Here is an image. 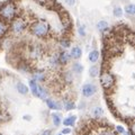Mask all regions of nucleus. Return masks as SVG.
I'll return each mask as SVG.
<instances>
[{"label":"nucleus","instance_id":"nucleus-1","mask_svg":"<svg viewBox=\"0 0 135 135\" xmlns=\"http://www.w3.org/2000/svg\"><path fill=\"white\" fill-rule=\"evenodd\" d=\"M50 31H51L50 24L44 19L37 20V22L33 23V25L31 26V33L35 37H38V38H44V37H46L49 35Z\"/></svg>","mask_w":135,"mask_h":135},{"label":"nucleus","instance_id":"nucleus-2","mask_svg":"<svg viewBox=\"0 0 135 135\" xmlns=\"http://www.w3.org/2000/svg\"><path fill=\"white\" fill-rule=\"evenodd\" d=\"M17 14V9L14 2L7 1L0 7V17L5 20H12Z\"/></svg>","mask_w":135,"mask_h":135},{"label":"nucleus","instance_id":"nucleus-3","mask_svg":"<svg viewBox=\"0 0 135 135\" xmlns=\"http://www.w3.org/2000/svg\"><path fill=\"white\" fill-rule=\"evenodd\" d=\"M100 83L105 90L112 89L113 86L115 84V78L110 72H103L100 75Z\"/></svg>","mask_w":135,"mask_h":135},{"label":"nucleus","instance_id":"nucleus-4","mask_svg":"<svg viewBox=\"0 0 135 135\" xmlns=\"http://www.w3.org/2000/svg\"><path fill=\"white\" fill-rule=\"evenodd\" d=\"M27 27V24L26 22L23 19V18H18V17H15L14 19L11 20V24H10V28L12 33L15 34H22L23 32H25V29Z\"/></svg>","mask_w":135,"mask_h":135},{"label":"nucleus","instance_id":"nucleus-5","mask_svg":"<svg viewBox=\"0 0 135 135\" xmlns=\"http://www.w3.org/2000/svg\"><path fill=\"white\" fill-rule=\"evenodd\" d=\"M81 91H82V96L83 97H86V98H90V97H92L97 92V87L92 82H89V83L83 84Z\"/></svg>","mask_w":135,"mask_h":135},{"label":"nucleus","instance_id":"nucleus-6","mask_svg":"<svg viewBox=\"0 0 135 135\" xmlns=\"http://www.w3.org/2000/svg\"><path fill=\"white\" fill-rule=\"evenodd\" d=\"M43 54V50L40 45H32L29 47V56L32 59H40Z\"/></svg>","mask_w":135,"mask_h":135},{"label":"nucleus","instance_id":"nucleus-7","mask_svg":"<svg viewBox=\"0 0 135 135\" xmlns=\"http://www.w3.org/2000/svg\"><path fill=\"white\" fill-rule=\"evenodd\" d=\"M70 53L65 52V51H62L60 52V54L57 55V60H59V64H62V65H65L68 62L70 61Z\"/></svg>","mask_w":135,"mask_h":135},{"label":"nucleus","instance_id":"nucleus-8","mask_svg":"<svg viewBox=\"0 0 135 135\" xmlns=\"http://www.w3.org/2000/svg\"><path fill=\"white\" fill-rule=\"evenodd\" d=\"M81 56H82L81 47H79V46H73V47L71 49V52H70V57L73 59V60H79Z\"/></svg>","mask_w":135,"mask_h":135},{"label":"nucleus","instance_id":"nucleus-9","mask_svg":"<svg viewBox=\"0 0 135 135\" xmlns=\"http://www.w3.org/2000/svg\"><path fill=\"white\" fill-rule=\"evenodd\" d=\"M46 79V73L44 71L36 70L35 72H33V80H35L36 82H43Z\"/></svg>","mask_w":135,"mask_h":135},{"label":"nucleus","instance_id":"nucleus-10","mask_svg":"<svg viewBox=\"0 0 135 135\" xmlns=\"http://www.w3.org/2000/svg\"><path fill=\"white\" fill-rule=\"evenodd\" d=\"M45 101H46V105H47V107H49L50 109H52V110H57V109L61 108L60 104H59L57 101H55L54 99L47 98V99H45Z\"/></svg>","mask_w":135,"mask_h":135},{"label":"nucleus","instance_id":"nucleus-11","mask_svg":"<svg viewBox=\"0 0 135 135\" xmlns=\"http://www.w3.org/2000/svg\"><path fill=\"white\" fill-rule=\"evenodd\" d=\"M16 88H17V91H18L20 95H27L29 91V88L23 82H17Z\"/></svg>","mask_w":135,"mask_h":135},{"label":"nucleus","instance_id":"nucleus-12","mask_svg":"<svg viewBox=\"0 0 135 135\" xmlns=\"http://www.w3.org/2000/svg\"><path fill=\"white\" fill-rule=\"evenodd\" d=\"M99 56H100V54H99L98 51L92 50L91 52L89 53V55H88V60H89L91 63H96L97 61L99 60Z\"/></svg>","mask_w":135,"mask_h":135},{"label":"nucleus","instance_id":"nucleus-13","mask_svg":"<svg viewBox=\"0 0 135 135\" xmlns=\"http://www.w3.org/2000/svg\"><path fill=\"white\" fill-rule=\"evenodd\" d=\"M124 12H126V15H128V16H134L135 15V6H134V3H127L125 7H124V9H123Z\"/></svg>","mask_w":135,"mask_h":135},{"label":"nucleus","instance_id":"nucleus-14","mask_svg":"<svg viewBox=\"0 0 135 135\" xmlns=\"http://www.w3.org/2000/svg\"><path fill=\"white\" fill-rule=\"evenodd\" d=\"M37 97L41 98V99H43V100L49 98V92L46 91L42 86H40V84H38V90H37Z\"/></svg>","mask_w":135,"mask_h":135},{"label":"nucleus","instance_id":"nucleus-15","mask_svg":"<svg viewBox=\"0 0 135 135\" xmlns=\"http://www.w3.org/2000/svg\"><path fill=\"white\" fill-rule=\"evenodd\" d=\"M29 88H31V91L32 94L37 97V90H38V83H37L35 80H29Z\"/></svg>","mask_w":135,"mask_h":135},{"label":"nucleus","instance_id":"nucleus-16","mask_svg":"<svg viewBox=\"0 0 135 135\" xmlns=\"http://www.w3.org/2000/svg\"><path fill=\"white\" fill-rule=\"evenodd\" d=\"M97 29H98L99 32L108 31V23L106 22V20H99V22L97 23Z\"/></svg>","mask_w":135,"mask_h":135},{"label":"nucleus","instance_id":"nucleus-17","mask_svg":"<svg viewBox=\"0 0 135 135\" xmlns=\"http://www.w3.org/2000/svg\"><path fill=\"white\" fill-rule=\"evenodd\" d=\"M89 75L91 78H97L99 75V68L97 65H91L89 69Z\"/></svg>","mask_w":135,"mask_h":135},{"label":"nucleus","instance_id":"nucleus-18","mask_svg":"<svg viewBox=\"0 0 135 135\" xmlns=\"http://www.w3.org/2000/svg\"><path fill=\"white\" fill-rule=\"evenodd\" d=\"M75 119H77V117H75V116L66 117L65 119L63 120V125H64V126H73L74 123H75Z\"/></svg>","mask_w":135,"mask_h":135},{"label":"nucleus","instance_id":"nucleus-19","mask_svg":"<svg viewBox=\"0 0 135 135\" xmlns=\"http://www.w3.org/2000/svg\"><path fill=\"white\" fill-rule=\"evenodd\" d=\"M124 14V11H123V8L119 7V6H116V7H114V9H113V15L116 17V18H120L122 16H123Z\"/></svg>","mask_w":135,"mask_h":135},{"label":"nucleus","instance_id":"nucleus-20","mask_svg":"<svg viewBox=\"0 0 135 135\" xmlns=\"http://www.w3.org/2000/svg\"><path fill=\"white\" fill-rule=\"evenodd\" d=\"M72 71L75 73H82V71H83V66L81 63H79V62H75L72 64Z\"/></svg>","mask_w":135,"mask_h":135},{"label":"nucleus","instance_id":"nucleus-21","mask_svg":"<svg viewBox=\"0 0 135 135\" xmlns=\"http://www.w3.org/2000/svg\"><path fill=\"white\" fill-rule=\"evenodd\" d=\"M63 80L66 82V83H71L73 81V75H72V72L70 71H66V72L63 73Z\"/></svg>","mask_w":135,"mask_h":135},{"label":"nucleus","instance_id":"nucleus-22","mask_svg":"<svg viewBox=\"0 0 135 135\" xmlns=\"http://www.w3.org/2000/svg\"><path fill=\"white\" fill-rule=\"evenodd\" d=\"M64 108L65 110H72L75 108V104L71 100H64Z\"/></svg>","mask_w":135,"mask_h":135},{"label":"nucleus","instance_id":"nucleus-23","mask_svg":"<svg viewBox=\"0 0 135 135\" xmlns=\"http://www.w3.org/2000/svg\"><path fill=\"white\" fill-rule=\"evenodd\" d=\"M7 31H8V26L5 24V22H3V20L0 19V36L5 35Z\"/></svg>","mask_w":135,"mask_h":135},{"label":"nucleus","instance_id":"nucleus-24","mask_svg":"<svg viewBox=\"0 0 135 135\" xmlns=\"http://www.w3.org/2000/svg\"><path fill=\"white\" fill-rule=\"evenodd\" d=\"M103 115H104V109L101 107H96L94 109V116L95 117L100 118V117H103Z\"/></svg>","mask_w":135,"mask_h":135},{"label":"nucleus","instance_id":"nucleus-25","mask_svg":"<svg viewBox=\"0 0 135 135\" xmlns=\"http://www.w3.org/2000/svg\"><path fill=\"white\" fill-rule=\"evenodd\" d=\"M53 118V124H54V126H59L61 124V117H60V115H57V114H54V115L52 116Z\"/></svg>","mask_w":135,"mask_h":135},{"label":"nucleus","instance_id":"nucleus-26","mask_svg":"<svg viewBox=\"0 0 135 135\" xmlns=\"http://www.w3.org/2000/svg\"><path fill=\"white\" fill-rule=\"evenodd\" d=\"M98 135H115V133H114L110 128H104L100 131Z\"/></svg>","mask_w":135,"mask_h":135},{"label":"nucleus","instance_id":"nucleus-27","mask_svg":"<svg viewBox=\"0 0 135 135\" xmlns=\"http://www.w3.org/2000/svg\"><path fill=\"white\" fill-rule=\"evenodd\" d=\"M60 45L62 46L63 49L70 47V41H69V40H66V38H63V40L60 41Z\"/></svg>","mask_w":135,"mask_h":135},{"label":"nucleus","instance_id":"nucleus-28","mask_svg":"<svg viewBox=\"0 0 135 135\" xmlns=\"http://www.w3.org/2000/svg\"><path fill=\"white\" fill-rule=\"evenodd\" d=\"M50 63L52 65H57L59 64V60H57V55H52L50 59Z\"/></svg>","mask_w":135,"mask_h":135},{"label":"nucleus","instance_id":"nucleus-29","mask_svg":"<svg viewBox=\"0 0 135 135\" xmlns=\"http://www.w3.org/2000/svg\"><path fill=\"white\" fill-rule=\"evenodd\" d=\"M79 34L81 36H86V28H84L83 25H81V26L79 27Z\"/></svg>","mask_w":135,"mask_h":135},{"label":"nucleus","instance_id":"nucleus-30","mask_svg":"<svg viewBox=\"0 0 135 135\" xmlns=\"http://www.w3.org/2000/svg\"><path fill=\"white\" fill-rule=\"evenodd\" d=\"M64 1H65V3H66L68 6H71V7H72V6L75 5V1H77V0H64Z\"/></svg>","mask_w":135,"mask_h":135},{"label":"nucleus","instance_id":"nucleus-31","mask_svg":"<svg viewBox=\"0 0 135 135\" xmlns=\"http://www.w3.org/2000/svg\"><path fill=\"white\" fill-rule=\"evenodd\" d=\"M116 132H117L118 134H122V133L125 132V129L122 127V126H116Z\"/></svg>","mask_w":135,"mask_h":135},{"label":"nucleus","instance_id":"nucleus-32","mask_svg":"<svg viewBox=\"0 0 135 135\" xmlns=\"http://www.w3.org/2000/svg\"><path fill=\"white\" fill-rule=\"evenodd\" d=\"M61 133H62L63 135H64V134H70V133H71V128H63Z\"/></svg>","mask_w":135,"mask_h":135},{"label":"nucleus","instance_id":"nucleus-33","mask_svg":"<svg viewBox=\"0 0 135 135\" xmlns=\"http://www.w3.org/2000/svg\"><path fill=\"white\" fill-rule=\"evenodd\" d=\"M41 135H52V132H51L50 129H46V131H44V132H42Z\"/></svg>","mask_w":135,"mask_h":135},{"label":"nucleus","instance_id":"nucleus-34","mask_svg":"<svg viewBox=\"0 0 135 135\" xmlns=\"http://www.w3.org/2000/svg\"><path fill=\"white\" fill-rule=\"evenodd\" d=\"M36 1H38V2H42V3H45L47 0H36Z\"/></svg>","mask_w":135,"mask_h":135},{"label":"nucleus","instance_id":"nucleus-35","mask_svg":"<svg viewBox=\"0 0 135 135\" xmlns=\"http://www.w3.org/2000/svg\"><path fill=\"white\" fill-rule=\"evenodd\" d=\"M122 134H123V135H132V133H128V132H124V133H122Z\"/></svg>","mask_w":135,"mask_h":135},{"label":"nucleus","instance_id":"nucleus-36","mask_svg":"<svg viewBox=\"0 0 135 135\" xmlns=\"http://www.w3.org/2000/svg\"><path fill=\"white\" fill-rule=\"evenodd\" d=\"M1 122H2V115L0 114V124H1Z\"/></svg>","mask_w":135,"mask_h":135},{"label":"nucleus","instance_id":"nucleus-37","mask_svg":"<svg viewBox=\"0 0 135 135\" xmlns=\"http://www.w3.org/2000/svg\"><path fill=\"white\" fill-rule=\"evenodd\" d=\"M120 1H127V0H120Z\"/></svg>","mask_w":135,"mask_h":135},{"label":"nucleus","instance_id":"nucleus-38","mask_svg":"<svg viewBox=\"0 0 135 135\" xmlns=\"http://www.w3.org/2000/svg\"><path fill=\"white\" fill-rule=\"evenodd\" d=\"M57 135H63V134H62V133H60V134H57Z\"/></svg>","mask_w":135,"mask_h":135},{"label":"nucleus","instance_id":"nucleus-39","mask_svg":"<svg viewBox=\"0 0 135 135\" xmlns=\"http://www.w3.org/2000/svg\"><path fill=\"white\" fill-rule=\"evenodd\" d=\"M0 135H2V134H1V133H0Z\"/></svg>","mask_w":135,"mask_h":135}]
</instances>
